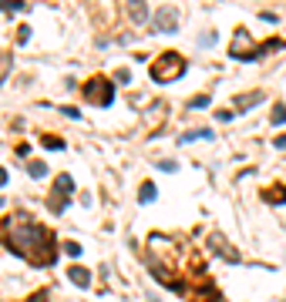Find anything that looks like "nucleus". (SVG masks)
<instances>
[{"instance_id": "7ed1b4c3", "label": "nucleus", "mask_w": 286, "mask_h": 302, "mask_svg": "<svg viewBox=\"0 0 286 302\" xmlns=\"http://www.w3.org/2000/svg\"><path fill=\"white\" fill-rule=\"evenodd\" d=\"M84 97L91 101V104H111L114 101V88H111V81L108 77H91L88 84H84Z\"/></svg>"}, {"instance_id": "6e6552de", "label": "nucleus", "mask_w": 286, "mask_h": 302, "mask_svg": "<svg viewBox=\"0 0 286 302\" xmlns=\"http://www.w3.org/2000/svg\"><path fill=\"white\" fill-rule=\"evenodd\" d=\"M199 138H212V131H206V128H199V131H189V134H182V141L189 145V141H199Z\"/></svg>"}, {"instance_id": "4468645a", "label": "nucleus", "mask_w": 286, "mask_h": 302, "mask_svg": "<svg viewBox=\"0 0 286 302\" xmlns=\"http://www.w3.org/2000/svg\"><path fill=\"white\" fill-rule=\"evenodd\" d=\"M44 148H54V151H61V148H64V141H57V138H44Z\"/></svg>"}, {"instance_id": "423d86ee", "label": "nucleus", "mask_w": 286, "mask_h": 302, "mask_svg": "<svg viewBox=\"0 0 286 302\" xmlns=\"http://www.w3.org/2000/svg\"><path fill=\"white\" fill-rule=\"evenodd\" d=\"M68 275H71V282L81 285V289H84V285H91V275H88V269H81V265H71V269H68Z\"/></svg>"}, {"instance_id": "f03ea898", "label": "nucleus", "mask_w": 286, "mask_h": 302, "mask_svg": "<svg viewBox=\"0 0 286 302\" xmlns=\"http://www.w3.org/2000/svg\"><path fill=\"white\" fill-rule=\"evenodd\" d=\"M148 74H152V81H158V84H172L175 77L185 74V60L175 54V51H169V54L155 57V64L148 67Z\"/></svg>"}, {"instance_id": "a211bd4d", "label": "nucleus", "mask_w": 286, "mask_h": 302, "mask_svg": "<svg viewBox=\"0 0 286 302\" xmlns=\"http://www.w3.org/2000/svg\"><path fill=\"white\" fill-rule=\"evenodd\" d=\"M0 185H7V171L0 168Z\"/></svg>"}, {"instance_id": "1a4fd4ad", "label": "nucleus", "mask_w": 286, "mask_h": 302, "mask_svg": "<svg viewBox=\"0 0 286 302\" xmlns=\"http://www.w3.org/2000/svg\"><path fill=\"white\" fill-rule=\"evenodd\" d=\"M10 64H14V60H10V54H3V51H0V81L10 74Z\"/></svg>"}, {"instance_id": "f3484780", "label": "nucleus", "mask_w": 286, "mask_h": 302, "mask_svg": "<svg viewBox=\"0 0 286 302\" xmlns=\"http://www.w3.org/2000/svg\"><path fill=\"white\" fill-rule=\"evenodd\" d=\"M273 145H276V148H286V134H280V138H276Z\"/></svg>"}, {"instance_id": "2eb2a0df", "label": "nucleus", "mask_w": 286, "mask_h": 302, "mask_svg": "<svg viewBox=\"0 0 286 302\" xmlns=\"http://www.w3.org/2000/svg\"><path fill=\"white\" fill-rule=\"evenodd\" d=\"M64 252H68V255H74V259H77V255H81V245H77V242H68V245H64Z\"/></svg>"}, {"instance_id": "9d476101", "label": "nucleus", "mask_w": 286, "mask_h": 302, "mask_svg": "<svg viewBox=\"0 0 286 302\" xmlns=\"http://www.w3.org/2000/svg\"><path fill=\"white\" fill-rule=\"evenodd\" d=\"M155 198V185L152 181H145V185H142V195H138V202H152Z\"/></svg>"}, {"instance_id": "dca6fc26", "label": "nucleus", "mask_w": 286, "mask_h": 302, "mask_svg": "<svg viewBox=\"0 0 286 302\" xmlns=\"http://www.w3.org/2000/svg\"><path fill=\"white\" fill-rule=\"evenodd\" d=\"M206 104H209V97L202 94V97H192V108H206Z\"/></svg>"}, {"instance_id": "0eeeda50", "label": "nucleus", "mask_w": 286, "mask_h": 302, "mask_svg": "<svg viewBox=\"0 0 286 302\" xmlns=\"http://www.w3.org/2000/svg\"><path fill=\"white\" fill-rule=\"evenodd\" d=\"M266 202H273V205L286 202V188H269V191H266Z\"/></svg>"}, {"instance_id": "9b49d317", "label": "nucleus", "mask_w": 286, "mask_h": 302, "mask_svg": "<svg viewBox=\"0 0 286 302\" xmlns=\"http://www.w3.org/2000/svg\"><path fill=\"white\" fill-rule=\"evenodd\" d=\"M27 171H31V178H44V165H40V161H31V165H27Z\"/></svg>"}, {"instance_id": "f257e3e1", "label": "nucleus", "mask_w": 286, "mask_h": 302, "mask_svg": "<svg viewBox=\"0 0 286 302\" xmlns=\"http://www.w3.org/2000/svg\"><path fill=\"white\" fill-rule=\"evenodd\" d=\"M3 235H7V245L14 248L20 259H27V262H34V265L54 262V255H57L54 235H51L47 228L34 225L27 215H10V218L3 222Z\"/></svg>"}, {"instance_id": "20e7f679", "label": "nucleus", "mask_w": 286, "mask_h": 302, "mask_svg": "<svg viewBox=\"0 0 286 302\" xmlns=\"http://www.w3.org/2000/svg\"><path fill=\"white\" fill-rule=\"evenodd\" d=\"M71 188H74V178H71V175H57V181H54V202H51V211H64V198L71 195Z\"/></svg>"}, {"instance_id": "ddd939ff", "label": "nucleus", "mask_w": 286, "mask_h": 302, "mask_svg": "<svg viewBox=\"0 0 286 302\" xmlns=\"http://www.w3.org/2000/svg\"><path fill=\"white\" fill-rule=\"evenodd\" d=\"M256 101H259V94H246V97L236 101V108H249V104H256Z\"/></svg>"}, {"instance_id": "39448f33", "label": "nucleus", "mask_w": 286, "mask_h": 302, "mask_svg": "<svg viewBox=\"0 0 286 302\" xmlns=\"http://www.w3.org/2000/svg\"><path fill=\"white\" fill-rule=\"evenodd\" d=\"M155 30H162V34H172V30H175V10H172V7H165V10L155 14Z\"/></svg>"}, {"instance_id": "f8f14e48", "label": "nucleus", "mask_w": 286, "mask_h": 302, "mask_svg": "<svg viewBox=\"0 0 286 302\" xmlns=\"http://www.w3.org/2000/svg\"><path fill=\"white\" fill-rule=\"evenodd\" d=\"M283 121H286V108L276 104V108H273V124H283Z\"/></svg>"}]
</instances>
